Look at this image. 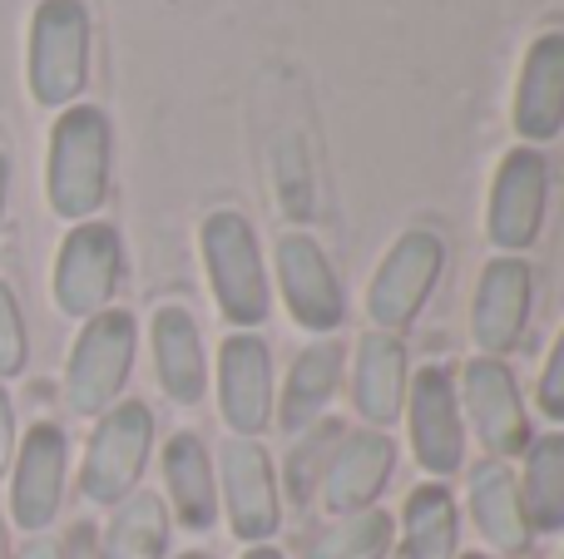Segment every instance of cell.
Segmentation results:
<instances>
[{
	"mask_svg": "<svg viewBox=\"0 0 564 559\" xmlns=\"http://www.w3.org/2000/svg\"><path fill=\"white\" fill-rule=\"evenodd\" d=\"M198 257H204V277L218 317L234 332H258L273 313V277H268L258 228L238 208H214L198 223Z\"/></svg>",
	"mask_w": 564,
	"mask_h": 559,
	"instance_id": "1",
	"label": "cell"
},
{
	"mask_svg": "<svg viewBox=\"0 0 564 559\" xmlns=\"http://www.w3.org/2000/svg\"><path fill=\"white\" fill-rule=\"evenodd\" d=\"M109 114L95 105H69L50 129L45 194L50 208L69 223H89L109 198Z\"/></svg>",
	"mask_w": 564,
	"mask_h": 559,
	"instance_id": "2",
	"label": "cell"
},
{
	"mask_svg": "<svg viewBox=\"0 0 564 559\" xmlns=\"http://www.w3.org/2000/svg\"><path fill=\"white\" fill-rule=\"evenodd\" d=\"M441 273H446V243H441V233L436 228H406L381 253L377 273L367 283L371 332L401 337L406 327H416V317L426 313L431 293H436Z\"/></svg>",
	"mask_w": 564,
	"mask_h": 559,
	"instance_id": "3",
	"label": "cell"
},
{
	"mask_svg": "<svg viewBox=\"0 0 564 559\" xmlns=\"http://www.w3.org/2000/svg\"><path fill=\"white\" fill-rule=\"evenodd\" d=\"M134 352H139V327L124 307L89 317L79 327L75 347H69V366H65V402L75 416H105L109 406H119L134 372Z\"/></svg>",
	"mask_w": 564,
	"mask_h": 559,
	"instance_id": "4",
	"label": "cell"
},
{
	"mask_svg": "<svg viewBox=\"0 0 564 559\" xmlns=\"http://www.w3.org/2000/svg\"><path fill=\"white\" fill-rule=\"evenodd\" d=\"M460 416H466V436H476L480 451L490 461H520L525 446L535 441L530 426V406L520 396V382L500 357H470L456 376Z\"/></svg>",
	"mask_w": 564,
	"mask_h": 559,
	"instance_id": "5",
	"label": "cell"
},
{
	"mask_svg": "<svg viewBox=\"0 0 564 559\" xmlns=\"http://www.w3.org/2000/svg\"><path fill=\"white\" fill-rule=\"evenodd\" d=\"M154 456V412L144 402H119L95 421V436L85 446V465H79V491L89 505H109L139 491L144 465Z\"/></svg>",
	"mask_w": 564,
	"mask_h": 559,
	"instance_id": "6",
	"label": "cell"
},
{
	"mask_svg": "<svg viewBox=\"0 0 564 559\" xmlns=\"http://www.w3.org/2000/svg\"><path fill=\"white\" fill-rule=\"evenodd\" d=\"M406 441L416 465L426 471V481L446 485L456 471H466V416H460V396H456V372L441 362L416 366L406 386Z\"/></svg>",
	"mask_w": 564,
	"mask_h": 559,
	"instance_id": "7",
	"label": "cell"
},
{
	"mask_svg": "<svg viewBox=\"0 0 564 559\" xmlns=\"http://www.w3.org/2000/svg\"><path fill=\"white\" fill-rule=\"evenodd\" d=\"M218 505L238 545H273L282 530V485L263 441L228 436L218 446Z\"/></svg>",
	"mask_w": 564,
	"mask_h": 559,
	"instance_id": "8",
	"label": "cell"
},
{
	"mask_svg": "<svg viewBox=\"0 0 564 559\" xmlns=\"http://www.w3.org/2000/svg\"><path fill=\"white\" fill-rule=\"evenodd\" d=\"M550 208V164L540 149L516 144L496 164L486 194V238L500 257H525L545 233Z\"/></svg>",
	"mask_w": 564,
	"mask_h": 559,
	"instance_id": "9",
	"label": "cell"
},
{
	"mask_svg": "<svg viewBox=\"0 0 564 559\" xmlns=\"http://www.w3.org/2000/svg\"><path fill=\"white\" fill-rule=\"evenodd\" d=\"M89 79V10L79 0H40L30 20V95L59 109L85 95Z\"/></svg>",
	"mask_w": 564,
	"mask_h": 559,
	"instance_id": "10",
	"label": "cell"
},
{
	"mask_svg": "<svg viewBox=\"0 0 564 559\" xmlns=\"http://www.w3.org/2000/svg\"><path fill=\"white\" fill-rule=\"evenodd\" d=\"M282 303H288V317L312 337H332L347 322V293H341V277L332 267L327 248L317 243L302 228H288V233L273 243V273Z\"/></svg>",
	"mask_w": 564,
	"mask_h": 559,
	"instance_id": "11",
	"label": "cell"
},
{
	"mask_svg": "<svg viewBox=\"0 0 564 559\" xmlns=\"http://www.w3.org/2000/svg\"><path fill=\"white\" fill-rule=\"evenodd\" d=\"M278 412V372L273 347L263 332H228L218 347V416L228 436L263 441Z\"/></svg>",
	"mask_w": 564,
	"mask_h": 559,
	"instance_id": "12",
	"label": "cell"
},
{
	"mask_svg": "<svg viewBox=\"0 0 564 559\" xmlns=\"http://www.w3.org/2000/svg\"><path fill=\"white\" fill-rule=\"evenodd\" d=\"M119 273H124V243H119L115 228L99 223V218L75 223L55 257V307L75 322L109 313Z\"/></svg>",
	"mask_w": 564,
	"mask_h": 559,
	"instance_id": "13",
	"label": "cell"
},
{
	"mask_svg": "<svg viewBox=\"0 0 564 559\" xmlns=\"http://www.w3.org/2000/svg\"><path fill=\"white\" fill-rule=\"evenodd\" d=\"M530 307H535V267L525 257H490L476 277L470 293V342L476 357H500L506 362L530 327Z\"/></svg>",
	"mask_w": 564,
	"mask_h": 559,
	"instance_id": "14",
	"label": "cell"
},
{
	"mask_svg": "<svg viewBox=\"0 0 564 559\" xmlns=\"http://www.w3.org/2000/svg\"><path fill=\"white\" fill-rule=\"evenodd\" d=\"M391 475H397V441L387 431H371V426L341 431L337 451L327 461V475L317 485V501L332 520L371 511V505H381V491L391 485Z\"/></svg>",
	"mask_w": 564,
	"mask_h": 559,
	"instance_id": "15",
	"label": "cell"
},
{
	"mask_svg": "<svg viewBox=\"0 0 564 559\" xmlns=\"http://www.w3.org/2000/svg\"><path fill=\"white\" fill-rule=\"evenodd\" d=\"M65 471H69V441L55 421H35L20 441L15 481H10V515L20 530L45 535L65 501Z\"/></svg>",
	"mask_w": 564,
	"mask_h": 559,
	"instance_id": "16",
	"label": "cell"
},
{
	"mask_svg": "<svg viewBox=\"0 0 564 559\" xmlns=\"http://www.w3.org/2000/svg\"><path fill=\"white\" fill-rule=\"evenodd\" d=\"M406 386H411L406 342L391 332H361L357 347H351V366H347L351 412L371 431H391L401 421V406H406Z\"/></svg>",
	"mask_w": 564,
	"mask_h": 559,
	"instance_id": "17",
	"label": "cell"
},
{
	"mask_svg": "<svg viewBox=\"0 0 564 559\" xmlns=\"http://www.w3.org/2000/svg\"><path fill=\"white\" fill-rule=\"evenodd\" d=\"M149 352H154L159 392L174 406H198L208 396V347L204 327L184 303H164L149 317Z\"/></svg>",
	"mask_w": 564,
	"mask_h": 559,
	"instance_id": "18",
	"label": "cell"
},
{
	"mask_svg": "<svg viewBox=\"0 0 564 559\" xmlns=\"http://www.w3.org/2000/svg\"><path fill=\"white\" fill-rule=\"evenodd\" d=\"M510 124L530 149L564 134V30H545V35L530 40L516 79Z\"/></svg>",
	"mask_w": 564,
	"mask_h": 559,
	"instance_id": "19",
	"label": "cell"
},
{
	"mask_svg": "<svg viewBox=\"0 0 564 559\" xmlns=\"http://www.w3.org/2000/svg\"><path fill=\"white\" fill-rule=\"evenodd\" d=\"M466 515L480 530L486 550H496L500 559H525L535 535H530L525 505H520V481L510 461H476L466 475Z\"/></svg>",
	"mask_w": 564,
	"mask_h": 559,
	"instance_id": "20",
	"label": "cell"
},
{
	"mask_svg": "<svg viewBox=\"0 0 564 559\" xmlns=\"http://www.w3.org/2000/svg\"><path fill=\"white\" fill-rule=\"evenodd\" d=\"M159 475H164V505L169 520L184 530L208 535L218 525V475H214V451L204 446L198 431H174L159 451Z\"/></svg>",
	"mask_w": 564,
	"mask_h": 559,
	"instance_id": "21",
	"label": "cell"
},
{
	"mask_svg": "<svg viewBox=\"0 0 564 559\" xmlns=\"http://www.w3.org/2000/svg\"><path fill=\"white\" fill-rule=\"evenodd\" d=\"M341 376H347V347L341 337H312L297 357H292L288 376L278 386V412H273V426H282L288 436L307 431L327 416L332 396H337Z\"/></svg>",
	"mask_w": 564,
	"mask_h": 559,
	"instance_id": "22",
	"label": "cell"
},
{
	"mask_svg": "<svg viewBox=\"0 0 564 559\" xmlns=\"http://www.w3.org/2000/svg\"><path fill=\"white\" fill-rule=\"evenodd\" d=\"M391 559H460V505L441 481H421L406 495Z\"/></svg>",
	"mask_w": 564,
	"mask_h": 559,
	"instance_id": "23",
	"label": "cell"
},
{
	"mask_svg": "<svg viewBox=\"0 0 564 559\" xmlns=\"http://www.w3.org/2000/svg\"><path fill=\"white\" fill-rule=\"evenodd\" d=\"M520 505H525L530 535H560L564 530V431L535 436L520 456Z\"/></svg>",
	"mask_w": 564,
	"mask_h": 559,
	"instance_id": "24",
	"label": "cell"
},
{
	"mask_svg": "<svg viewBox=\"0 0 564 559\" xmlns=\"http://www.w3.org/2000/svg\"><path fill=\"white\" fill-rule=\"evenodd\" d=\"M169 535H174V520H169L164 495L139 485L109 515L99 535V559H169Z\"/></svg>",
	"mask_w": 564,
	"mask_h": 559,
	"instance_id": "25",
	"label": "cell"
},
{
	"mask_svg": "<svg viewBox=\"0 0 564 559\" xmlns=\"http://www.w3.org/2000/svg\"><path fill=\"white\" fill-rule=\"evenodd\" d=\"M391 540H397V515L371 505V511L327 520L307 540L302 559H391Z\"/></svg>",
	"mask_w": 564,
	"mask_h": 559,
	"instance_id": "26",
	"label": "cell"
},
{
	"mask_svg": "<svg viewBox=\"0 0 564 559\" xmlns=\"http://www.w3.org/2000/svg\"><path fill=\"white\" fill-rule=\"evenodd\" d=\"M341 431H347V426H341V421H332V416H322L317 426H307V431H297V436H292L288 465H282V475H278L282 495H288L292 505H307L312 495H317V485H322V475H327V461H332V451H337Z\"/></svg>",
	"mask_w": 564,
	"mask_h": 559,
	"instance_id": "27",
	"label": "cell"
},
{
	"mask_svg": "<svg viewBox=\"0 0 564 559\" xmlns=\"http://www.w3.org/2000/svg\"><path fill=\"white\" fill-rule=\"evenodd\" d=\"M25 357H30V342H25V317H20V303L6 283H0V376H15L25 372Z\"/></svg>",
	"mask_w": 564,
	"mask_h": 559,
	"instance_id": "28",
	"label": "cell"
},
{
	"mask_svg": "<svg viewBox=\"0 0 564 559\" xmlns=\"http://www.w3.org/2000/svg\"><path fill=\"white\" fill-rule=\"evenodd\" d=\"M535 406L545 421H555L564 431V332L555 337V347H550V357H545V372H540V386H535Z\"/></svg>",
	"mask_w": 564,
	"mask_h": 559,
	"instance_id": "29",
	"label": "cell"
},
{
	"mask_svg": "<svg viewBox=\"0 0 564 559\" xmlns=\"http://www.w3.org/2000/svg\"><path fill=\"white\" fill-rule=\"evenodd\" d=\"M59 559H99L95 525H75V530L65 535V545H59Z\"/></svg>",
	"mask_w": 564,
	"mask_h": 559,
	"instance_id": "30",
	"label": "cell"
},
{
	"mask_svg": "<svg viewBox=\"0 0 564 559\" xmlns=\"http://www.w3.org/2000/svg\"><path fill=\"white\" fill-rule=\"evenodd\" d=\"M10 456H15V406H10L6 386H0V475L10 471Z\"/></svg>",
	"mask_w": 564,
	"mask_h": 559,
	"instance_id": "31",
	"label": "cell"
},
{
	"mask_svg": "<svg viewBox=\"0 0 564 559\" xmlns=\"http://www.w3.org/2000/svg\"><path fill=\"white\" fill-rule=\"evenodd\" d=\"M15 559H59V545H55V540H45V535H35V540H30Z\"/></svg>",
	"mask_w": 564,
	"mask_h": 559,
	"instance_id": "32",
	"label": "cell"
},
{
	"mask_svg": "<svg viewBox=\"0 0 564 559\" xmlns=\"http://www.w3.org/2000/svg\"><path fill=\"white\" fill-rule=\"evenodd\" d=\"M238 559H288V555H282L278 545H243V555Z\"/></svg>",
	"mask_w": 564,
	"mask_h": 559,
	"instance_id": "33",
	"label": "cell"
},
{
	"mask_svg": "<svg viewBox=\"0 0 564 559\" xmlns=\"http://www.w3.org/2000/svg\"><path fill=\"white\" fill-rule=\"evenodd\" d=\"M6 194H10V164L0 154V223H6Z\"/></svg>",
	"mask_w": 564,
	"mask_h": 559,
	"instance_id": "34",
	"label": "cell"
},
{
	"mask_svg": "<svg viewBox=\"0 0 564 559\" xmlns=\"http://www.w3.org/2000/svg\"><path fill=\"white\" fill-rule=\"evenodd\" d=\"M174 559H214L208 550H184V555H174Z\"/></svg>",
	"mask_w": 564,
	"mask_h": 559,
	"instance_id": "35",
	"label": "cell"
},
{
	"mask_svg": "<svg viewBox=\"0 0 564 559\" xmlns=\"http://www.w3.org/2000/svg\"><path fill=\"white\" fill-rule=\"evenodd\" d=\"M0 559H10V545H6V520H0Z\"/></svg>",
	"mask_w": 564,
	"mask_h": 559,
	"instance_id": "36",
	"label": "cell"
},
{
	"mask_svg": "<svg viewBox=\"0 0 564 559\" xmlns=\"http://www.w3.org/2000/svg\"><path fill=\"white\" fill-rule=\"evenodd\" d=\"M460 559H490V555H460Z\"/></svg>",
	"mask_w": 564,
	"mask_h": 559,
	"instance_id": "37",
	"label": "cell"
},
{
	"mask_svg": "<svg viewBox=\"0 0 564 559\" xmlns=\"http://www.w3.org/2000/svg\"><path fill=\"white\" fill-rule=\"evenodd\" d=\"M560 559H564V555H560Z\"/></svg>",
	"mask_w": 564,
	"mask_h": 559,
	"instance_id": "38",
	"label": "cell"
}]
</instances>
